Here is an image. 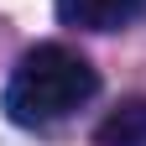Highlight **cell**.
<instances>
[{
	"label": "cell",
	"mask_w": 146,
	"mask_h": 146,
	"mask_svg": "<svg viewBox=\"0 0 146 146\" xmlns=\"http://www.w3.org/2000/svg\"><path fill=\"white\" fill-rule=\"evenodd\" d=\"M99 94V68L84 58V52H73L63 42H42L31 47L21 63H16V73L5 78V94H0V110H5L11 125H26V131H36V125H52L73 115L78 104H89Z\"/></svg>",
	"instance_id": "6da1fadb"
},
{
	"label": "cell",
	"mask_w": 146,
	"mask_h": 146,
	"mask_svg": "<svg viewBox=\"0 0 146 146\" xmlns=\"http://www.w3.org/2000/svg\"><path fill=\"white\" fill-rule=\"evenodd\" d=\"M146 11V0H58V21L78 31H120Z\"/></svg>",
	"instance_id": "7a4b0ae2"
},
{
	"label": "cell",
	"mask_w": 146,
	"mask_h": 146,
	"mask_svg": "<svg viewBox=\"0 0 146 146\" xmlns=\"http://www.w3.org/2000/svg\"><path fill=\"white\" fill-rule=\"evenodd\" d=\"M94 146H146V99H125L99 120Z\"/></svg>",
	"instance_id": "3957f363"
}]
</instances>
